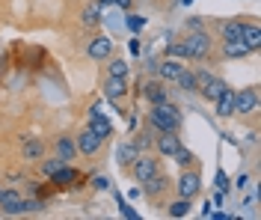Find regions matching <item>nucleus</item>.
<instances>
[{"label": "nucleus", "instance_id": "obj_1", "mask_svg": "<svg viewBox=\"0 0 261 220\" xmlns=\"http://www.w3.org/2000/svg\"><path fill=\"white\" fill-rule=\"evenodd\" d=\"M146 122L158 131V134H161V131H181L184 116H181V110L172 102H163V104H151Z\"/></svg>", "mask_w": 261, "mask_h": 220}, {"label": "nucleus", "instance_id": "obj_2", "mask_svg": "<svg viewBox=\"0 0 261 220\" xmlns=\"http://www.w3.org/2000/svg\"><path fill=\"white\" fill-rule=\"evenodd\" d=\"M184 42V48H187V60H208L211 57V36L205 33V30H190L187 39H181Z\"/></svg>", "mask_w": 261, "mask_h": 220}, {"label": "nucleus", "instance_id": "obj_3", "mask_svg": "<svg viewBox=\"0 0 261 220\" xmlns=\"http://www.w3.org/2000/svg\"><path fill=\"white\" fill-rule=\"evenodd\" d=\"M128 169L134 173V179H137L140 185H143L146 179H151V176H158V173H161V169H158V158H151V155H143V152L137 155V161H134Z\"/></svg>", "mask_w": 261, "mask_h": 220}, {"label": "nucleus", "instance_id": "obj_4", "mask_svg": "<svg viewBox=\"0 0 261 220\" xmlns=\"http://www.w3.org/2000/svg\"><path fill=\"white\" fill-rule=\"evenodd\" d=\"M154 149H158L163 158H172V155L181 149V137H178V131H161V134L154 137Z\"/></svg>", "mask_w": 261, "mask_h": 220}, {"label": "nucleus", "instance_id": "obj_5", "mask_svg": "<svg viewBox=\"0 0 261 220\" xmlns=\"http://www.w3.org/2000/svg\"><path fill=\"white\" fill-rule=\"evenodd\" d=\"M178 197H184V200H190L193 203V197H199V190H202V182H199V176L196 173H190V169H184L178 176Z\"/></svg>", "mask_w": 261, "mask_h": 220}, {"label": "nucleus", "instance_id": "obj_6", "mask_svg": "<svg viewBox=\"0 0 261 220\" xmlns=\"http://www.w3.org/2000/svg\"><path fill=\"white\" fill-rule=\"evenodd\" d=\"M258 107V89L246 86L241 92H234V113H252Z\"/></svg>", "mask_w": 261, "mask_h": 220}, {"label": "nucleus", "instance_id": "obj_7", "mask_svg": "<svg viewBox=\"0 0 261 220\" xmlns=\"http://www.w3.org/2000/svg\"><path fill=\"white\" fill-rule=\"evenodd\" d=\"M143 95H146L148 104H163L169 102V89H166V81H161V78H154V81H146V86H143Z\"/></svg>", "mask_w": 261, "mask_h": 220}, {"label": "nucleus", "instance_id": "obj_8", "mask_svg": "<svg viewBox=\"0 0 261 220\" xmlns=\"http://www.w3.org/2000/svg\"><path fill=\"white\" fill-rule=\"evenodd\" d=\"M74 143H77V152L83 155H95L101 149V143H104V137H98L92 128H83L81 134L74 137Z\"/></svg>", "mask_w": 261, "mask_h": 220}, {"label": "nucleus", "instance_id": "obj_9", "mask_svg": "<svg viewBox=\"0 0 261 220\" xmlns=\"http://www.w3.org/2000/svg\"><path fill=\"white\" fill-rule=\"evenodd\" d=\"M89 128H92L98 137H110V131H113L110 119L101 113V107H98V104H92V110H89Z\"/></svg>", "mask_w": 261, "mask_h": 220}, {"label": "nucleus", "instance_id": "obj_10", "mask_svg": "<svg viewBox=\"0 0 261 220\" xmlns=\"http://www.w3.org/2000/svg\"><path fill=\"white\" fill-rule=\"evenodd\" d=\"M181 60H175V57H166V60H161L158 66H154V71H158V78L161 81H166V84H172L175 78H178V71H181Z\"/></svg>", "mask_w": 261, "mask_h": 220}, {"label": "nucleus", "instance_id": "obj_11", "mask_svg": "<svg viewBox=\"0 0 261 220\" xmlns=\"http://www.w3.org/2000/svg\"><path fill=\"white\" fill-rule=\"evenodd\" d=\"M86 54H89L92 60H107V57L113 54V42H110L107 36H95V39L86 45Z\"/></svg>", "mask_w": 261, "mask_h": 220}, {"label": "nucleus", "instance_id": "obj_12", "mask_svg": "<svg viewBox=\"0 0 261 220\" xmlns=\"http://www.w3.org/2000/svg\"><path fill=\"white\" fill-rule=\"evenodd\" d=\"M104 95H107L110 102L125 99V95H128V81H125V78H113V75H110V78L104 81Z\"/></svg>", "mask_w": 261, "mask_h": 220}, {"label": "nucleus", "instance_id": "obj_13", "mask_svg": "<svg viewBox=\"0 0 261 220\" xmlns=\"http://www.w3.org/2000/svg\"><path fill=\"white\" fill-rule=\"evenodd\" d=\"M214 104H217V116H223V119L231 116V113H234V89L226 86V89L214 99Z\"/></svg>", "mask_w": 261, "mask_h": 220}, {"label": "nucleus", "instance_id": "obj_14", "mask_svg": "<svg viewBox=\"0 0 261 220\" xmlns=\"http://www.w3.org/2000/svg\"><path fill=\"white\" fill-rule=\"evenodd\" d=\"M54 149H57V158H63L65 164H71V161H74V155H77V143H74V137H57V146H54Z\"/></svg>", "mask_w": 261, "mask_h": 220}, {"label": "nucleus", "instance_id": "obj_15", "mask_svg": "<svg viewBox=\"0 0 261 220\" xmlns=\"http://www.w3.org/2000/svg\"><path fill=\"white\" fill-rule=\"evenodd\" d=\"M48 179H50V185L68 187V185H74V182H77V169H71L68 164H63V167L57 169V173H50Z\"/></svg>", "mask_w": 261, "mask_h": 220}, {"label": "nucleus", "instance_id": "obj_16", "mask_svg": "<svg viewBox=\"0 0 261 220\" xmlns=\"http://www.w3.org/2000/svg\"><path fill=\"white\" fill-rule=\"evenodd\" d=\"M137 155H140V149H137V146H134V140H130V143H122V146L116 149V161H119V167H122V169H128L130 164L137 161Z\"/></svg>", "mask_w": 261, "mask_h": 220}, {"label": "nucleus", "instance_id": "obj_17", "mask_svg": "<svg viewBox=\"0 0 261 220\" xmlns=\"http://www.w3.org/2000/svg\"><path fill=\"white\" fill-rule=\"evenodd\" d=\"M241 33H244V21L241 18H231L226 24H220V39L223 42H234V39H241Z\"/></svg>", "mask_w": 261, "mask_h": 220}, {"label": "nucleus", "instance_id": "obj_18", "mask_svg": "<svg viewBox=\"0 0 261 220\" xmlns=\"http://www.w3.org/2000/svg\"><path fill=\"white\" fill-rule=\"evenodd\" d=\"M249 48H246L241 39H234V42H223V57L226 60H244V57H249Z\"/></svg>", "mask_w": 261, "mask_h": 220}, {"label": "nucleus", "instance_id": "obj_19", "mask_svg": "<svg viewBox=\"0 0 261 220\" xmlns=\"http://www.w3.org/2000/svg\"><path fill=\"white\" fill-rule=\"evenodd\" d=\"M172 84L178 86L181 92H187V95H193L196 92V75H193V68H181L178 71V78H175V81H172Z\"/></svg>", "mask_w": 261, "mask_h": 220}, {"label": "nucleus", "instance_id": "obj_20", "mask_svg": "<svg viewBox=\"0 0 261 220\" xmlns=\"http://www.w3.org/2000/svg\"><path fill=\"white\" fill-rule=\"evenodd\" d=\"M18 203H21L18 190H3L0 187V208H3V214H18Z\"/></svg>", "mask_w": 261, "mask_h": 220}, {"label": "nucleus", "instance_id": "obj_21", "mask_svg": "<svg viewBox=\"0 0 261 220\" xmlns=\"http://www.w3.org/2000/svg\"><path fill=\"white\" fill-rule=\"evenodd\" d=\"M241 42H244L249 51H258L261 48V30L255 24H246L244 21V33H241Z\"/></svg>", "mask_w": 261, "mask_h": 220}, {"label": "nucleus", "instance_id": "obj_22", "mask_svg": "<svg viewBox=\"0 0 261 220\" xmlns=\"http://www.w3.org/2000/svg\"><path fill=\"white\" fill-rule=\"evenodd\" d=\"M143 185H146V187H143V193H146V197H158V193H163V190L169 187V179L158 173V176H151V179H146Z\"/></svg>", "mask_w": 261, "mask_h": 220}, {"label": "nucleus", "instance_id": "obj_23", "mask_svg": "<svg viewBox=\"0 0 261 220\" xmlns=\"http://www.w3.org/2000/svg\"><path fill=\"white\" fill-rule=\"evenodd\" d=\"M21 155H24L27 161H39V158L45 155V146H42V140H36V137H27V140H24V146H21Z\"/></svg>", "mask_w": 261, "mask_h": 220}, {"label": "nucleus", "instance_id": "obj_24", "mask_svg": "<svg viewBox=\"0 0 261 220\" xmlns=\"http://www.w3.org/2000/svg\"><path fill=\"white\" fill-rule=\"evenodd\" d=\"M226 86H228V84L223 81V78H211L208 84H205L202 89H199V95H202L205 102H214V99H217V95H220V92H223Z\"/></svg>", "mask_w": 261, "mask_h": 220}, {"label": "nucleus", "instance_id": "obj_25", "mask_svg": "<svg viewBox=\"0 0 261 220\" xmlns=\"http://www.w3.org/2000/svg\"><path fill=\"white\" fill-rule=\"evenodd\" d=\"M151 131H154V128H151V125L146 122V125H143V131L137 134V140H134V146H137L140 152H148V149L154 146V137H151Z\"/></svg>", "mask_w": 261, "mask_h": 220}, {"label": "nucleus", "instance_id": "obj_26", "mask_svg": "<svg viewBox=\"0 0 261 220\" xmlns=\"http://www.w3.org/2000/svg\"><path fill=\"white\" fill-rule=\"evenodd\" d=\"M81 21H83V27H98V21H101V6H98V3H89V6L83 9Z\"/></svg>", "mask_w": 261, "mask_h": 220}, {"label": "nucleus", "instance_id": "obj_27", "mask_svg": "<svg viewBox=\"0 0 261 220\" xmlns=\"http://www.w3.org/2000/svg\"><path fill=\"white\" fill-rule=\"evenodd\" d=\"M166 211H169V217H184V214L190 211V200L178 197L175 203H169V208H166Z\"/></svg>", "mask_w": 261, "mask_h": 220}, {"label": "nucleus", "instance_id": "obj_28", "mask_svg": "<svg viewBox=\"0 0 261 220\" xmlns=\"http://www.w3.org/2000/svg\"><path fill=\"white\" fill-rule=\"evenodd\" d=\"M128 60H122V57H116V60H110V68H107V71H110V75H113V78H128Z\"/></svg>", "mask_w": 261, "mask_h": 220}, {"label": "nucleus", "instance_id": "obj_29", "mask_svg": "<svg viewBox=\"0 0 261 220\" xmlns=\"http://www.w3.org/2000/svg\"><path fill=\"white\" fill-rule=\"evenodd\" d=\"M172 161H175V164H178V167H184V169H190V164H193V161H196V155L190 152V149H184V146H181L178 152L172 155Z\"/></svg>", "mask_w": 261, "mask_h": 220}, {"label": "nucleus", "instance_id": "obj_30", "mask_svg": "<svg viewBox=\"0 0 261 220\" xmlns=\"http://www.w3.org/2000/svg\"><path fill=\"white\" fill-rule=\"evenodd\" d=\"M36 211H42L39 200H21L18 203V214H36Z\"/></svg>", "mask_w": 261, "mask_h": 220}, {"label": "nucleus", "instance_id": "obj_31", "mask_svg": "<svg viewBox=\"0 0 261 220\" xmlns=\"http://www.w3.org/2000/svg\"><path fill=\"white\" fill-rule=\"evenodd\" d=\"M166 57H175V60H187V48H184V42H172V45H166Z\"/></svg>", "mask_w": 261, "mask_h": 220}, {"label": "nucleus", "instance_id": "obj_32", "mask_svg": "<svg viewBox=\"0 0 261 220\" xmlns=\"http://www.w3.org/2000/svg\"><path fill=\"white\" fill-rule=\"evenodd\" d=\"M63 164H65L63 158H50V161H45V164H42V173H45V176H50V173H57Z\"/></svg>", "mask_w": 261, "mask_h": 220}, {"label": "nucleus", "instance_id": "obj_33", "mask_svg": "<svg viewBox=\"0 0 261 220\" xmlns=\"http://www.w3.org/2000/svg\"><path fill=\"white\" fill-rule=\"evenodd\" d=\"M193 75H196V92H199V89H202V86H205V84L214 78L211 71H205V68H199V71H193Z\"/></svg>", "mask_w": 261, "mask_h": 220}, {"label": "nucleus", "instance_id": "obj_34", "mask_svg": "<svg viewBox=\"0 0 261 220\" xmlns=\"http://www.w3.org/2000/svg\"><path fill=\"white\" fill-rule=\"evenodd\" d=\"M143 24H146V18H143V15H134V12L128 15V27L134 30V33H137V30H143Z\"/></svg>", "mask_w": 261, "mask_h": 220}, {"label": "nucleus", "instance_id": "obj_35", "mask_svg": "<svg viewBox=\"0 0 261 220\" xmlns=\"http://www.w3.org/2000/svg\"><path fill=\"white\" fill-rule=\"evenodd\" d=\"M119 211H122V214H125L128 220H137V217H140V214H137V211H134V208H130V205L122 200V197H119Z\"/></svg>", "mask_w": 261, "mask_h": 220}, {"label": "nucleus", "instance_id": "obj_36", "mask_svg": "<svg viewBox=\"0 0 261 220\" xmlns=\"http://www.w3.org/2000/svg\"><path fill=\"white\" fill-rule=\"evenodd\" d=\"M214 185H217V190H226V187H228V179H226V173H223V169H217Z\"/></svg>", "mask_w": 261, "mask_h": 220}, {"label": "nucleus", "instance_id": "obj_37", "mask_svg": "<svg viewBox=\"0 0 261 220\" xmlns=\"http://www.w3.org/2000/svg\"><path fill=\"white\" fill-rule=\"evenodd\" d=\"M92 185H95L98 190H107V187H110V182H107L104 176H95V179H92Z\"/></svg>", "mask_w": 261, "mask_h": 220}, {"label": "nucleus", "instance_id": "obj_38", "mask_svg": "<svg viewBox=\"0 0 261 220\" xmlns=\"http://www.w3.org/2000/svg\"><path fill=\"white\" fill-rule=\"evenodd\" d=\"M187 30H202V18H187Z\"/></svg>", "mask_w": 261, "mask_h": 220}, {"label": "nucleus", "instance_id": "obj_39", "mask_svg": "<svg viewBox=\"0 0 261 220\" xmlns=\"http://www.w3.org/2000/svg\"><path fill=\"white\" fill-rule=\"evenodd\" d=\"M130 54H140V39H130Z\"/></svg>", "mask_w": 261, "mask_h": 220}, {"label": "nucleus", "instance_id": "obj_40", "mask_svg": "<svg viewBox=\"0 0 261 220\" xmlns=\"http://www.w3.org/2000/svg\"><path fill=\"white\" fill-rule=\"evenodd\" d=\"M95 3H98V6H101V0H95Z\"/></svg>", "mask_w": 261, "mask_h": 220}]
</instances>
